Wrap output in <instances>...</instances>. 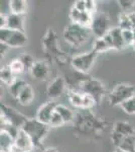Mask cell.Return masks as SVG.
Masks as SVG:
<instances>
[{
	"label": "cell",
	"mask_w": 135,
	"mask_h": 152,
	"mask_svg": "<svg viewBox=\"0 0 135 152\" xmlns=\"http://www.w3.org/2000/svg\"><path fill=\"white\" fill-rule=\"evenodd\" d=\"M73 124L76 132L84 135H98L107 126L106 122L95 116L90 110H83L76 115Z\"/></svg>",
	"instance_id": "cell-1"
},
{
	"label": "cell",
	"mask_w": 135,
	"mask_h": 152,
	"mask_svg": "<svg viewBox=\"0 0 135 152\" xmlns=\"http://www.w3.org/2000/svg\"><path fill=\"white\" fill-rule=\"evenodd\" d=\"M92 31L90 28L71 23L64 29L63 37L65 41L73 48H79L90 39Z\"/></svg>",
	"instance_id": "cell-2"
},
{
	"label": "cell",
	"mask_w": 135,
	"mask_h": 152,
	"mask_svg": "<svg viewBox=\"0 0 135 152\" xmlns=\"http://www.w3.org/2000/svg\"><path fill=\"white\" fill-rule=\"evenodd\" d=\"M21 130L28 135L33 144V147L40 148L43 144V140L48 133L50 126L41 123L36 119H28Z\"/></svg>",
	"instance_id": "cell-3"
},
{
	"label": "cell",
	"mask_w": 135,
	"mask_h": 152,
	"mask_svg": "<svg viewBox=\"0 0 135 152\" xmlns=\"http://www.w3.org/2000/svg\"><path fill=\"white\" fill-rule=\"evenodd\" d=\"M76 89H80L85 94H90L96 100V104H100L106 94L105 85L100 80L93 78L92 76H86Z\"/></svg>",
	"instance_id": "cell-4"
},
{
	"label": "cell",
	"mask_w": 135,
	"mask_h": 152,
	"mask_svg": "<svg viewBox=\"0 0 135 152\" xmlns=\"http://www.w3.org/2000/svg\"><path fill=\"white\" fill-rule=\"evenodd\" d=\"M133 96H135V86L126 83H119L108 94V100L110 104L116 107L121 105Z\"/></svg>",
	"instance_id": "cell-5"
},
{
	"label": "cell",
	"mask_w": 135,
	"mask_h": 152,
	"mask_svg": "<svg viewBox=\"0 0 135 152\" xmlns=\"http://www.w3.org/2000/svg\"><path fill=\"white\" fill-rule=\"evenodd\" d=\"M0 43L6 44L10 48H21L28 43V38L24 31L6 28L0 29Z\"/></svg>",
	"instance_id": "cell-6"
},
{
	"label": "cell",
	"mask_w": 135,
	"mask_h": 152,
	"mask_svg": "<svg viewBox=\"0 0 135 152\" xmlns=\"http://www.w3.org/2000/svg\"><path fill=\"white\" fill-rule=\"evenodd\" d=\"M97 55L98 53L95 52L94 50L87 53L78 54L71 59V65L77 72L81 74H87L92 69Z\"/></svg>",
	"instance_id": "cell-7"
},
{
	"label": "cell",
	"mask_w": 135,
	"mask_h": 152,
	"mask_svg": "<svg viewBox=\"0 0 135 152\" xmlns=\"http://www.w3.org/2000/svg\"><path fill=\"white\" fill-rule=\"evenodd\" d=\"M111 20L106 12H97L93 15V20L90 29L92 31V35L95 36L96 39L105 37L111 31Z\"/></svg>",
	"instance_id": "cell-8"
},
{
	"label": "cell",
	"mask_w": 135,
	"mask_h": 152,
	"mask_svg": "<svg viewBox=\"0 0 135 152\" xmlns=\"http://www.w3.org/2000/svg\"><path fill=\"white\" fill-rule=\"evenodd\" d=\"M68 99L73 107L81 110H91L96 104V100L90 94L76 88L68 90Z\"/></svg>",
	"instance_id": "cell-9"
},
{
	"label": "cell",
	"mask_w": 135,
	"mask_h": 152,
	"mask_svg": "<svg viewBox=\"0 0 135 152\" xmlns=\"http://www.w3.org/2000/svg\"><path fill=\"white\" fill-rule=\"evenodd\" d=\"M41 42H43V49H45L46 54L51 55V57L56 58L58 60H62V58L65 55L61 51L60 46H58V38H56V34L53 28H48L46 31L45 35L43 36Z\"/></svg>",
	"instance_id": "cell-10"
},
{
	"label": "cell",
	"mask_w": 135,
	"mask_h": 152,
	"mask_svg": "<svg viewBox=\"0 0 135 152\" xmlns=\"http://www.w3.org/2000/svg\"><path fill=\"white\" fill-rule=\"evenodd\" d=\"M0 117L5 119L9 124H11L12 126H14L15 128L19 130L22 129L24 124L28 120V118H26L21 113H19L15 109L4 104H1V114H0Z\"/></svg>",
	"instance_id": "cell-11"
},
{
	"label": "cell",
	"mask_w": 135,
	"mask_h": 152,
	"mask_svg": "<svg viewBox=\"0 0 135 152\" xmlns=\"http://www.w3.org/2000/svg\"><path fill=\"white\" fill-rule=\"evenodd\" d=\"M135 135V128L131 124L125 121H119L114 124L111 133V140L115 146L119 144V142L127 136Z\"/></svg>",
	"instance_id": "cell-12"
},
{
	"label": "cell",
	"mask_w": 135,
	"mask_h": 152,
	"mask_svg": "<svg viewBox=\"0 0 135 152\" xmlns=\"http://www.w3.org/2000/svg\"><path fill=\"white\" fill-rule=\"evenodd\" d=\"M67 84V80H66V78L64 76H56L46 88L48 96L51 99H56L58 97H60L66 90Z\"/></svg>",
	"instance_id": "cell-13"
},
{
	"label": "cell",
	"mask_w": 135,
	"mask_h": 152,
	"mask_svg": "<svg viewBox=\"0 0 135 152\" xmlns=\"http://www.w3.org/2000/svg\"><path fill=\"white\" fill-rule=\"evenodd\" d=\"M56 105H58L56 102H48L43 105H40L38 110V113H36L35 119L38 120L41 123L50 126L51 119L56 111Z\"/></svg>",
	"instance_id": "cell-14"
},
{
	"label": "cell",
	"mask_w": 135,
	"mask_h": 152,
	"mask_svg": "<svg viewBox=\"0 0 135 152\" xmlns=\"http://www.w3.org/2000/svg\"><path fill=\"white\" fill-rule=\"evenodd\" d=\"M70 19L73 23L80 24L85 28H90L92 24L93 15L87 11H79L75 7H72L70 10Z\"/></svg>",
	"instance_id": "cell-15"
},
{
	"label": "cell",
	"mask_w": 135,
	"mask_h": 152,
	"mask_svg": "<svg viewBox=\"0 0 135 152\" xmlns=\"http://www.w3.org/2000/svg\"><path fill=\"white\" fill-rule=\"evenodd\" d=\"M30 74L35 79L40 80V81H45V80H48L50 78L51 75L50 66L45 61H36L33 67L31 68Z\"/></svg>",
	"instance_id": "cell-16"
},
{
	"label": "cell",
	"mask_w": 135,
	"mask_h": 152,
	"mask_svg": "<svg viewBox=\"0 0 135 152\" xmlns=\"http://www.w3.org/2000/svg\"><path fill=\"white\" fill-rule=\"evenodd\" d=\"M112 49L114 50V48H113L112 39H111V36L109 35V33H108L105 37H103V38L95 39L93 50H94L95 52H97L98 54L112 50Z\"/></svg>",
	"instance_id": "cell-17"
},
{
	"label": "cell",
	"mask_w": 135,
	"mask_h": 152,
	"mask_svg": "<svg viewBox=\"0 0 135 152\" xmlns=\"http://www.w3.org/2000/svg\"><path fill=\"white\" fill-rule=\"evenodd\" d=\"M109 35L111 36L114 50L120 51V50H123L126 47V44H125L123 39V35H122V29L119 26L112 28L111 31H109Z\"/></svg>",
	"instance_id": "cell-18"
},
{
	"label": "cell",
	"mask_w": 135,
	"mask_h": 152,
	"mask_svg": "<svg viewBox=\"0 0 135 152\" xmlns=\"http://www.w3.org/2000/svg\"><path fill=\"white\" fill-rule=\"evenodd\" d=\"M7 28L24 31V15L14 13L7 14Z\"/></svg>",
	"instance_id": "cell-19"
},
{
	"label": "cell",
	"mask_w": 135,
	"mask_h": 152,
	"mask_svg": "<svg viewBox=\"0 0 135 152\" xmlns=\"http://www.w3.org/2000/svg\"><path fill=\"white\" fill-rule=\"evenodd\" d=\"M14 144H15L17 147H19V148H21L22 150L26 152H30L31 149L33 148V144H32V142H31L30 138L28 137L27 134L24 133L22 130L19 131L16 139L14 140Z\"/></svg>",
	"instance_id": "cell-20"
},
{
	"label": "cell",
	"mask_w": 135,
	"mask_h": 152,
	"mask_svg": "<svg viewBox=\"0 0 135 152\" xmlns=\"http://www.w3.org/2000/svg\"><path fill=\"white\" fill-rule=\"evenodd\" d=\"M33 99H34V90L32 86L27 83V85L23 88V90L20 92L19 96L17 97V100H18V102L21 105H28L32 102Z\"/></svg>",
	"instance_id": "cell-21"
},
{
	"label": "cell",
	"mask_w": 135,
	"mask_h": 152,
	"mask_svg": "<svg viewBox=\"0 0 135 152\" xmlns=\"http://www.w3.org/2000/svg\"><path fill=\"white\" fill-rule=\"evenodd\" d=\"M56 112L62 117V119L64 120V122H65V125L74 123V121H75L76 115L74 114V112L70 107H66V105L58 104V105H56Z\"/></svg>",
	"instance_id": "cell-22"
},
{
	"label": "cell",
	"mask_w": 135,
	"mask_h": 152,
	"mask_svg": "<svg viewBox=\"0 0 135 152\" xmlns=\"http://www.w3.org/2000/svg\"><path fill=\"white\" fill-rule=\"evenodd\" d=\"M10 13L24 15L27 11V1L25 0H11L9 1Z\"/></svg>",
	"instance_id": "cell-23"
},
{
	"label": "cell",
	"mask_w": 135,
	"mask_h": 152,
	"mask_svg": "<svg viewBox=\"0 0 135 152\" xmlns=\"http://www.w3.org/2000/svg\"><path fill=\"white\" fill-rule=\"evenodd\" d=\"M116 148L126 152H135V135L127 136L119 142Z\"/></svg>",
	"instance_id": "cell-24"
},
{
	"label": "cell",
	"mask_w": 135,
	"mask_h": 152,
	"mask_svg": "<svg viewBox=\"0 0 135 152\" xmlns=\"http://www.w3.org/2000/svg\"><path fill=\"white\" fill-rule=\"evenodd\" d=\"M15 75L12 73V71L10 70V68L7 66V67H2L1 70H0V80L1 82H3L4 84L10 85L15 81Z\"/></svg>",
	"instance_id": "cell-25"
},
{
	"label": "cell",
	"mask_w": 135,
	"mask_h": 152,
	"mask_svg": "<svg viewBox=\"0 0 135 152\" xmlns=\"http://www.w3.org/2000/svg\"><path fill=\"white\" fill-rule=\"evenodd\" d=\"M26 85H27V83L24 81L23 79H20V78H18V79H15V81H14L10 85V86H9V91H10V94L15 99H17V97L19 96L20 92L22 91L23 88L25 87Z\"/></svg>",
	"instance_id": "cell-26"
},
{
	"label": "cell",
	"mask_w": 135,
	"mask_h": 152,
	"mask_svg": "<svg viewBox=\"0 0 135 152\" xmlns=\"http://www.w3.org/2000/svg\"><path fill=\"white\" fill-rule=\"evenodd\" d=\"M18 59L21 61V63H22L24 66V69H25V71H27V72H30L31 68L33 67V65L35 64V62H36L32 56L27 53H24L22 55H20L18 57Z\"/></svg>",
	"instance_id": "cell-27"
},
{
	"label": "cell",
	"mask_w": 135,
	"mask_h": 152,
	"mask_svg": "<svg viewBox=\"0 0 135 152\" xmlns=\"http://www.w3.org/2000/svg\"><path fill=\"white\" fill-rule=\"evenodd\" d=\"M119 28L122 31H132L133 26L131 24V21L129 19L127 12H122L119 16Z\"/></svg>",
	"instance_id": "cell-28"
},
{
	"label": "cell",
	"mask_w": 135,
	"mask_h": 152,
	"mask_svg": "<svg viewBox=\"0 0 135 152\" xmlns=\"http://www.w3.org/2000/svg\"><path fill=\"white\" fill-rule=\"evenodd\" d=\"M8 67L10 68V70L12 71L14 75H20L22 74L23 72H25V69H24V66L21 63V61L19 60L18 58L13 59V60L10 62V64L8 65Z\"/></svg>",
	"instance_id": "cell-29"
},
{
	"label": "cell",
	"mask_w": 135,
	"mask_h": 152,
	"mask_svg": "<svg viewBox=\"0 0 135 152\" xmlns=\"http://www.w3.org/2000/svg\"><path fill=\"white\" fill-rule=\"evenodd\" d=\"M123 111L128 115H135V96L126 100L124 104H121Z\"/></svg>",
	"instance_id": "cell-30"
},
{
	"label": "cell",
	"mask_w": 135,
	"mask_h": 152,
	"mask_svg": "<svg viewBox=\"0 0 135 152\" xmlns=\"http://www.w3.org/2000/svg\"><path fill=\"white\" fill-rule=\"evenodd\" d=\"M118 4L123 12H130L135 7V0H119Z\"/></svg>",
	"instance_id": "cell-31"
},
{
	"label": "cell",
	"mask_w": 135,
	"mask_h": 152,
	"mask_svg": "<svg viewBox=\"0 0 135 152\" xmlns=\"http://www.w3.org/2000/svg\"><path fill=\"white\" fill-rule=\"evenodd\" d=\"M64 125H65V122H64V120L62 119V117H61L60 115L55 111L53 117H51V119L50 127H53V128H56V127H62V126H64Z\"/></svg>",
	"instance_id": "cell-32"
},
{
	"label": "cell",
	"mask_w": 135,
	"mask_h": 152,
	"mask_svg": "<svg viewBox=\"0 0 135 152\" xmlns=\"http://www.w3.org/2000/svg\"><path fill=\"white\" fill-rule=\"evenodd\" d=\"M122 35H123V39L126 46H131L133 44L134 42L133 29L132 31H122Z\"/></svg>",
	"instance_id": "cell-33"
},
{
	"label": "cell",
	"mask_w": 135,
	"mask_h": 152,
	"mask_svg": "<svg viewBox=\"0 0 135 152\" xmlns=\"http://www.w3.org/2000/svg\"><path fill=\"white\" fill-rule=\"evenodd\" d=\"M85 3H86V11L89 12L92 15L97 13V4H96V1H94V0H85Z\"/></svg>",
	"instance_id": "cell-34"
},
{
	"label": "cell",
	"mask_w": 135,
	"mask_h": 152,
	"mask_svg": "<svg viewBox=\"0 0 135 152\" xmlns=\"http://www.w3.org/2000/svg\"><path fill=\"white\" fill-rule=\"evenodd\" d=\"M73 7H75L76 9H78L79 11H86V3L85 0H77L75 1Z\"/></svg>",
	"instance_id": "cell-35"
},
{
	"label": "cell",
	"mask_w": 135,
	"mask_h": 152,
	"mask_svg": "<svg viewBox=\"0 0 135 152\" xmlns=\"http://www.w3.org/2000/svg\"><path fill=\"white\" fill-rule=\"evenodd\" d=\"M7 28V14L1 13L0 14V28Z\"/></svg>",
	"instance_id": "cell-36"
},
{
	"label": "cell",
	"mask_w": 135,
	"mask_h": 152,
	"mask_svg": "<svg viewBox=\"0 0 135 152\" xmlns=\"http://www.w3.org/2000/svg\"><path fill=\"white\" fill-rule=\"evenodd\" d=\"M10 49V47L6 45V44L0 43V53H1V57H4L6 55V53L8 52V50Z\"/></svg>",
	"instance_id": "cell-37"
},
{
	"label": "cell",
	"mask_w": 135,
	"mask_h": 152,
	"mask_svg": "<svg viewBox=\"0 0 135 152\" xmlns=\"http://www.w3.org/2000/svg\"><path fill=\"white\" fill-rule=\"evenodd\" d=\"M127 13H128L129 19H130V21H131V24L134 29L135 28V11H130V12H127Z\"/></svg>",
	"instance_id": "cell-38"
},
{
	"label": "cell",
	"mask_w": 135,
	"mask_h": 152,
	"mask_svg": "<svg viewBox=\"0 0 135 152\" xmlns=\"http://www.w3.org/2000/svg\"><path fill=\"white\" fill-rule=\"evenodd\" d=\"M9 152H26L22 150L21 148H19V147H17L15 144H13V145L11 146V148L9 149Z\"/></svg>",
	"instance_id": "cell-39"
},
{
	"label": "cell",
	"mask_w": 135,
	"mask_h": 152,
	"mask_svg": "<svg viewBox=\"0 0 135 152\" xmlns=\"http://www.w3.org/2000/svg\"><path fill=\"white\" fill-rule=\"evenodd\" d=\"M43 152H58V149L55 148V147H48V148L45 149Z\"/></svg>",
	"instance_id": "cell-40"
},
{
	"label": "cell",
	"mask_w": 135,
	"mask_h": 152,
	"mask_svg": "<svg viewBox=\"0 0 135 152\" xmlns=\"http://www.w3.org/2000/svg\"><path fill=\"white\" fill-rule=\"evenodd\" d=\"M114 152H126V151H123V150H121V149H119V148H116V150H115Z\"/></svg>",
	"instance_id": "cell-41"
},
{
	"label": "cell",
	"mask_w": 135,
	"mask_h": 152,
	"mask_svg": "<svg viewBox=\"0 0 135 152\" xmlns=\"http://www.w3.org/2000/svg\"><path fill=\"white\" fill-rule=\"evenodd\" d=\"M131 47L133 48L134 50H135V40H134V42H133V44H132V45H131Z\"/></svg>",
	"instance_id": "cell-42"
},
{
	"label": "cell",
	"mask_w": 135,
	"mask_h": 152,
	"mask_svg": "<svg viewBox=\"0 0 135 152\" xmlns=\"http://www.w3.org/2000/svg\"><path fill=\"white\" fill-rule=\"evenodd\" d=\"M133 35H134V40H135V28L133 29Z\"/></svg>",
	"instance_id": "cell-43"
},
{
	"label": "cell",
	"mask_w": 135,
	"mask_h": 152,
	"mask_svg": "<svg viewBox=\"0 0 135 152\" xmlns=\"http://www.w3.org/2000/svg\"><path fill=\"white\" fill-rule=\"evenodd\" d=\"M1 152H8V151H1Z\"/></svg>",
	"instance_id": "cell-44"
}]
</instances>
